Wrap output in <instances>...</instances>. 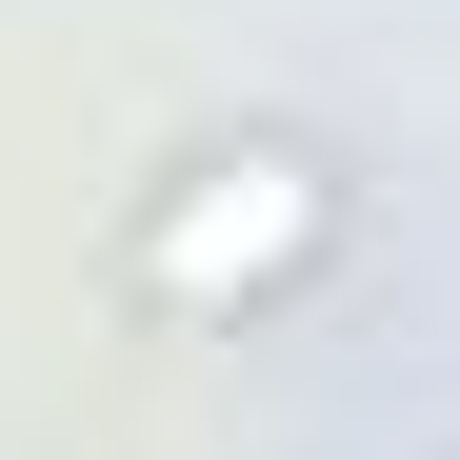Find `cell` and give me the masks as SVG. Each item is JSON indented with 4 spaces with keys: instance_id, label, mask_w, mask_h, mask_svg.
<instances>
[{
    "instance_id": "cell-1",
    "label": "cell",
    "mask_w": 460,
    "mask_h": 460,
    "mask_svg": "<svg viewBox=\"0 0 460 460\" xmlns=\"http://www.w3.org/2000/svg\"><path fill=\"white\" fill-rule=\"evenodd\" d=\"M341 220H360V181L321 161L300 120H241V140H200V161L120 220V280L161 300V321H261V300H300L341 261Z\"/></svg>"
}]
</instances>
